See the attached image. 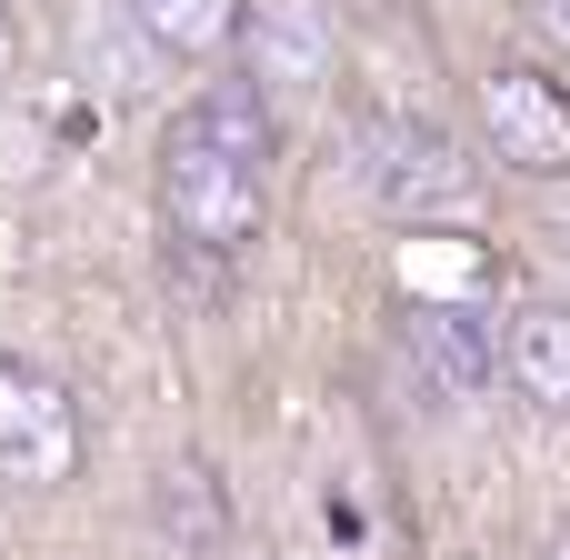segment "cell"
I'll return each instance as SVG.
<instances>
[{"label":"cell","instance_id":"1","mask_svg":"<svg viewBox=\"0 0 570 560\" xmlns=\"http://www.w3.org/2000/svg\"><path fill=\"white\" fill-rule=\"evenodd\" d=\"M261 210H271V100L250 80H210L160 130V230L190 250H240L261 240Z\"/></svg>","mask_w":570,"mask_h":560},{"label":"cell","instance_id":"2","mask_svg":"<svg viewBox=\"0 0 570 560\" xmlns=\"http://www.w3.org/2000/svg\"><path fill=\"white\" fill-rule=\"evenodd\" d=\"M80 451H90V421H80L70 381L0 351V481L10 491H60V481H80Z\"/></svg>","mask_w":570,"mask_h":560},{"label":"cell","instance_id":"3","mask_svg":"<svg viewBox=\"0 0 570 560\" xmlns=\"http://www.w3.org/2000/svg\"><path fill=\"white\" fill-rule=\"evenodd\" d=\"M471 120H481V150L501 170H521V180L570 170V80H551V70H491Z\"/></svg>","mask_w":570,"mask_h":560},{"label":"cell","instance_id":"4","mask_svg":"<svg viewBox=\"0 0 570 560\" xmlns=\"http://www.w3.org/2000/svg\"><path fill=\"white\" fill-rule=\"evenodd\" d=\"M230 50H240V80H250L261 100H281V90H331V70H341V40H331V20H321L311 0H240Z\"/></svg>","mask_w":570,"mask_h":560},{"label":"cell","instance_id":"5","mask_svg":"<svg viewBox=\"0 0 570 560\" xmlns=\"http://www.w3.org/2000/svg\"><path fill=\"white\" fill-rule=\"evenodd\" d=\"M361 180H371V200L381 210H431V220H451V210H471V160L451 150V140H431V130H411V120H381L371 140H361Z\"/></svg>","mask_w":570,"mask_h":560},{"label":"cell","instance_id":"6","mask_svg":"<svg viewBox=\"0 0 570 560\" xmlns=\"http://www.w3.org/2000/svg\"><path fill=\"white\" fill-rule=\"evenodd\" d=\"M501 381H511L531 411L570 421V301L511 311V331H501Z\"/></svg>","mask_w":570,"mask_h":560},{"label":"cell","instance_id":"7","mask_svg":"<svg viewBox=\"0 0 570 560\" xmlns=\"http://www.w3.org/2000/svg\"><path fill=\"white\" fill-rule=\"evenodd\" d=\"M411 351H421V371L441 381V401H471V391H491V371H501L481 311H421V321H411Z\"/></svg>","mask_w":570,"mask_h":560},{"label":"cell","instance_id":"8","mask_svg":"<svg viewBox=\"0 0 570 560\" xmlns=\"http://www.w3.org/2000/svg\"><path fill=\"white\" fill-rule=\"evenodd\" d=\"M110 10L140 30L150 60H210V50H230V30H240V0H110Z\"/></svg>","mask_w":570,"mask_h":560},{"label":"cell","instance_id":"9","mask_svg":"<svg viewBox=\"0 0 570 560\" xmlns=\"http://www.w3.org/2000/svg\"><path fill=\"white\" fill-rule=\"evenodd\" d=\"M541 40H551V50L570 60V0H541Z\"/></svg>","mask_w":570,"mask_h":560},{"label":"cell","instance_id":"10","mask_svg":"<svg viewBox=\"0 0 570 560\" xmlns=\"http://www.w3.org/2000/svg\"><path fill=\"white\" fill-rule=\"evenodd\" d=\"M541 560H570V531H561V541H551V551H541Z\"/></svg>","mask_w":570,"mask_h":560}]
</instances>
